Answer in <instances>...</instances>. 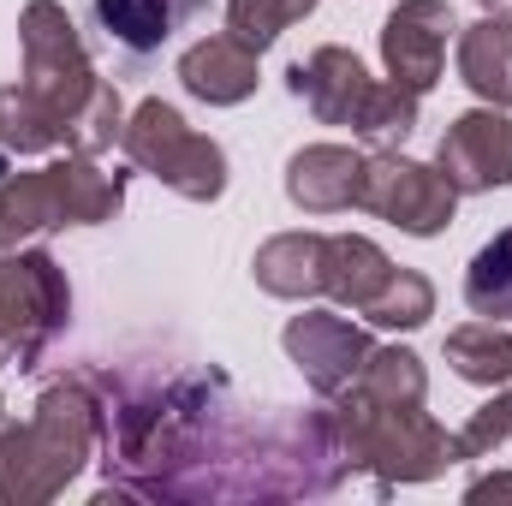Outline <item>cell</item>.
<instances>
[{
	"instance_id": "603a6c76",
	"label": "cell",
	"mask_w": 512,
	"mask_h": 506,
	"mask_svg": "<svg viewBox=\"0 0 512 506\" xmlns=\"http://www.w3.org/2000/svg\"><path fill=\"white\" fill-rule=\"evenodd\" d=\"M370 328H399V334H411V328H423L429 316H435V286H429V274H417V268H393L387 274V286L358 310Z\"/></svg>"
},
{
	"instance_id": "83f0119b",
	"label": "cell",
	"mask_w": 512,
	"mask_h": 506,
	"mask_svg": "<svg viewBox=\"0 0 512 506\" xmlns=\"http://www.w3.org/2000/svg\"><path fill=\"white\" fill-rule=\"evenodd\" d=\"M483 12H512V0H477Z\"/></svg>"
},
{
	"instance_id": "f1b7e54d",
	"label": "cell",
	"mask_w": 512,
	"mask_h": 506,
	"mask_svg": "<svg viewBox=\"0 0 512 506\" xmlns=\"http://www.w3.org/2000/svg\"><path fill=\"white\" fill-rule=\"evenodd\" d=\"M0 411H6V405H0Z\"/></svg>"
},
{
	"instance_id": "7402d4cb",
	"label": "cell",
	"mask_w": 512,
	"mask_h": 506,
	"mask_svg": "<svg viewBox=\"0 0 512 506\" xmlns=\"http://www.w3.org/2000/svg\"><path fill=\"white\" fill-rule=\"evenodd\" d=\"M465 304L483 322H512V227H501L465 268Z\"/></svg>"
},
{
	"instance_id": "9c48e42d",
	"label": "cell",
	"mask_w": 512,
	"mask_h": 506,
	"mask_svg": "<svg viewBox=\"0 0 512 506\" xmlns=\"http://www.w3.org/2000/svg\"><path fill=\"white\" fill-rule=\"evenodd\" d=\"M358 209L411 239H441L453 227L459 191L441 179V167H423L399 149H370L358 173Z\"/></svg>"
},
{
	"instance_id": "8fae6325",
	"label": "cell",
	"mask_w": 512,
	"mask_h": 506,
	"mask_svg": "<svg viewBox=\"0 0 512 506\" xmlns=\"http://www.w3.org/2000/svg\"><path fill=\"white\" fill-rule=\"evenodd\" d=\"M459 36V18L447 0H399L382 24V66L411 96H429L447 66V42Z\"/></svg>"
},
{
	"instance_id": "4fadbf2b",
	"label": "cell",
	"mask_w": 512,
	"mask_h": 506,
	"mask_svg": "<svg viewBox=\"0 0 512 506\" xmlns=\"http://www.w3.org/2000/svg\"><path fill=\"white\" fill-rule=\"evenodd\" d=\"M256 60H262L256 48H245L227 30H215V36H203V42H191L179 54V84H185V96H197L209 108H239V102L256 96V78H262Z\"/></svg>"
},
{
	"instance_id": "ffe728a7",
	"label": "cell",
	"mask_w": 512,
	"mask_h": 506,
	"mask_svg": "<svg viewBox=\"0 0 512 506\" xmlns=\"http://www.w3.org/2000/svg\"><path fill=\"white\" fill-rule=\"evenodd\" d=\"M447 364L471 387H507L512 381V322H465L447 334Z\"/></svg>"
},
{
	"instance_id": "2e32d148",
	"label": "cell",
	"mask_w": 512,
	"mask_h": 506,
	"mask_svg": "<svg viewBox=\"0 0 512 506\" xmlns=\"http://www.w3.org/2000/svg\"><path fill=\"white\" fill-rule=\"evenodd\" d=\"M251 274L268 298H286V304L328 298V233H274L251 256Z\"/></svg>"
},
{
	"instance_id": "52a82bcc",
	"label": "cell",
	"mask_w": 512,
	"mask_h": 506,
	"mask_svg": "<svg viewBox=\"0 0 512 506\" xmlns=\"http://www.w3.org/2000/svg\"><path fill=\"white\" fill-rule=\"evenodd\" d=\"M72 322V280L42 245L0 251V352L12 370H36Z\"/></svg>"
},
{
	"instance_id": "5bb4252c",
	"label": "cell",
	"mask_w": 512,
	"mask_h": 506,
	"mask_svg": "<svg viewBox=\"0 0 512 506\" xmlns=\"http://www.w3.org/2000/svg\"><path fill=\"white\" fill-rule=\"evenodd\" d=\"M358 173H364L358 149H346V143H304L286 161V197L304 215H346V209H358Z\"/></svg>"
},
{
	"instance_id": "5b68a950",
	"label": "cell",
	"mask_w": 512,
	"mask_h": 506,
	"mask_svg": "<svg viewBox=\"0 0 512 506\" xmlns=\"http://www.w3.org/2000/svg\"><path fill=\"white\" fill-rule=\"evenodd\" d=\"M340 447L352 471H370L376 489H405V483H435L453 459V435L423 411V405H364L352 393L334 399Z\"/></svg>"
},
{
	"instance_id": "6da1fadb",
	"label": "cell",
	"mask_w": 512,
	"mask_h": 506,
	"mask_svg": "<svg viewBox=\"0 0 512 506\" xmlns=\"http://www.w3.org/2000/svg\"><path fill=\"white\" fill-rule=\"evenodd\" d=\"M102 411V495L96 501H310L334 495L352 465L334 399L274 417H245L227 370H114L84 364Z\"/></svg>"
},
{
	"instance_id": "ac0fdd59",
	"label": "cell",
	"mask_w": 512,
	"mask_h": 506,
	"mask_svg": "<svg viewBox=\"0 0 512 506\" xmlns=\"http://www.w3.org/2000/svg\"><path fill=\"white\" fill-rule=\"evenodd\" d=\"M393 268H399V262H393L376 239H364V233H328V298H334V304L364 310V304L387 286Z\"/></svg>"
},
{
	"instance_id": "30bf717a",
	"label": "cell",
	"mask_w": 512,
	"mask_h": 506,
	"mask_svg": "<svg viewBox=\"0 0 512 506\" xmlns=\"http://www.w3.org/2000/svg\"><path fill=\"white\" fill-rule=\"evenodd\" d=\"M280 346H286V358L298 364V376L310 381V393H322V399H340L352 381L364 376V364H370V352H376L370 328H358L352 316H334V310H304V316H292L286 334H280Z\"/></svg>"
},
{
	"instance_id": "9a60e30c",
	"label": "cell",
	"mask_w": 512,
	"mask_h": 506,
	"mask_svg": "<svg viewBox=\"0 0 512 506\" xmlns=\"http://www.w3.org/2000/svg\"><path fill=\"white\" fill-rule=\"evenodd\" d=\"M203 6H209V0H90V18H96V30H102L120 54L149 60V54H161Z\"/></svg>"
},
{
	"instance_id": "8992f818",
	"label": "cell",
	"mask_w": 512,
	"mask_h": 506,
	"mask_svg": "<svg viewBox=\"0 0 512 506\" xmlns=\"http://www.w3.org/2000/svg\"><path fill=\"white\" fill-rule=\"evenodd\" d=\"M120 149L137 173L161 179L173 197L185 203H215L227 191V149L215 137L185 126V114L161 96L137 102L126 114V131H120Z\"/></svg>"
},
{
	"instance_id": "484cf974",
	"label": "cell",
	"mask_w": 512,
	"mask_h": 506,
	"mask_svg": "<svg viewBox=\"0 0 512 506\" xmlns=\"http://www.w3.org/2000/svg\"><path fill=\"white\" fill-rule=\"evenodd\" d=\"M120 131H126V102H120V90L102 78V90L90 96V108L72 120L66 149H78V155H108V149L120 143Z\"/></svg>"
},
{
	"instance_id": "7c38bea8",
	"label": "cell",
	"mask_w": 512,
	"mask_h": 506,
	"mask_svg": "<svg viewBox=\"0 0 512 506\" xmlns=\"http://www.w3.org/2000/svg\"><path fill=\"white\" fill-rule=\"evenodd\" d=\"M435 167L441 179L459 191V197H489V191H507L512 185V120L507 108H471L459 114L441 149H435Z\"/></svg>"
},
{
	"instance_id": "ba28073f",
	"label": "cell",
	"mask_w": 512,
	"mask_h": 506,
	"mask_svg": "<svg viewBox=\"0 0 512 506\" xmlns=\"http://www.w3.org/2000/svg\"><path fill=\"white\" fill-rule=\"evenodd\" d=\"M18 48H24V84L66 120V137H72V120L102 90V72H96L72 12L60 0H30L18 12Z\"/></svg>"
},
{
	"instance_id": "d6986e66",
	"label": "cell",
	"mask_w": 512,
	"mask_h": 506,
	"mask_svg": "<svg viewBox=\"0 0 512 506\" xmlns=\"http://www.w3.org/2000/svg\"><path fill=\"white\" fill-rule=\"evenodd\" d=\"M0 149L6 155H48V149H66V120L18 78V84H0Z\"/></svg>"
},
{
	"instance_id": "4316f807",
	"label": "cell",
	"mask_w": 512,
	"mask_h": 506,
	"mask_svg": "<svg viewBox=\"0 0 512 506\" xmlns=\"http://www.w3.org/2000/svg\"><path fill=\"white\" fill-rule=\"evenodd\" d=\"M465 501H512V471H495V477H477L465 489Z\"/></svg>"
},
{
	"instance_id": "d4e9b609",
	"label": "cell",
	"mask_w": 512,
	"mask_h": 506,
	"mask_svg": "<svg viewBox=\"0 0 512 506\" xmlns=\"http://www.w3.org/2000/svg\"><path fill=\"white\" fill-rule=\"evenodd\" d=\"M512 441V393L495 387V399H483L459 429H453V459L471 465V459H495V447Z\"/></svg>"
},
{
	"instance_id": "cb8c5ba5",
	"label": "cell",
	"mask_w": 512,
	"mask_h": 506,
	"mask_svg": "<svg viewBox=\"0 0 512 506\" xmlns=\"http://www.w3.org/2000/svg\"><path fill=\"white\" fill-rule=\"evenodd\" d=\"M322 0H227V36H239L245 48H274L286 36V24L310 18Z\"/></svg>"
},
{
	"instance_id": "e0dca14e",
	"label": "cell",
	"mask_w": 512,
	"mask_h": 506,
	"mask_svg": "<svg viewBox=\"0 0 512 506\" xmlns=\"http://www.w3.org/2000/svg\"><path fill=\"white\" fill-rule=\"evenodd\" d=\"M459 78L483 108H512V12H489L459 30Z\"/></svg>"
},
{
	"instance_id": "7a4b0ae2",
	"label": "cell",
	"mask_w": 512,
	"mask_h": 506,
	"mask_svg": "<svg viewBox=\"0 0 512 506\" xmlns=\"http://www.w3.org/2000/svg\"><path fill=\"white\" fill-rule=\"evenodd\" d=\"M102 453V411L84 376L42 387L24 423L0 417V506H42L66 495L78 471Z\"/></svg>"
},
{
	"instance_id": "3957f363",
	"label": "cell",
	"mask_w": 512,
	"mask_h": 506,
	"mask_svg": "<svg viewBox=\"0 0 512 506\" xmlns=\"http://www.w3.org/2000/svg\"><path fill=\"white\" fill-rule=\"evenodd\" d=\"M286 90L292 102L310 108L316 126H346L352 137H364L370 149H399L417 131V102L411 90H399L393 78H370V66L352 48H316L304 60L286 66Z\"/></svg>"
},
{
	"instance_id": "44dd1931",
	"label": "cell",
	"mask_w": 512,
	"mask_h": 506,
	"mask_svg": "<svg viewBox=\"0 0 512 506\" xmlns=\"http://www.w3.org/2000/svg\"><path fill=\"white\" fill-rule=\"evenodd\" d=\"M346 393L364 399V405H423L429 399V370H423V358L411 346H376L364 376Z\"/></svg>"
},
{
	"instance_id": "277c9868",
	"label": "cell",
	"mask_w": 512,
	"mask_h": 506,
	"mask_svg": "<svg viewBox=\"0 0 512 506\" xmlns=\"http://www.w3.org/2000/svg\"><path fill=\"white\" fill-rule=\"evenodd\" d=\"M126 209V173L96 167V155L66 149V161L0 179V251L36 245L60 227H102Z\"/></svg>"
}]
</instances>
